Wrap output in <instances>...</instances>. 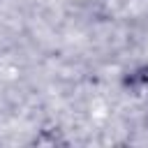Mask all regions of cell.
I'll return each instance as SVG.
<instances>
[{
    "label": "cell",
    "mask_w": 148,
    "mask_h": 148,
    "mask_svg": "<svg viewBox=\"0 0 148 148\" xmlns=\"http://www.w3.org/2000/svg\"><path fill=\"white\" fill-rule=\"evenodd\" d=\"M120 83L130 92H148V62L136 65L130 72H125L123 79H120Z\"/></svg>",
    "instance_id": "6da1fadb"
},
{
    "label": "cell",
    "mask_w": 148,
    "mask_h": 148,
    "mask_svg": "<svg viewBox=\"0 0 148 148\" xmlns=\"http://www.w3.org/2000/svg\"><path fill=\"white\" fill-rule=\"evenodd\" d=\"M30 143L32 146H49V148H53V146H67V139L62 136L60 127H42V130H37V134L32 136Z\"/></svg>",
    "instance_id": "7a4b0ae2"
}]
</instances>
